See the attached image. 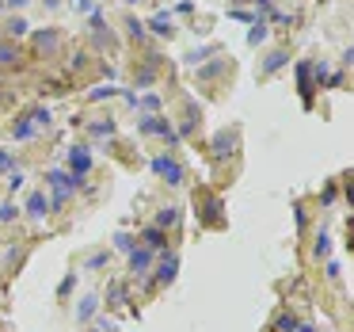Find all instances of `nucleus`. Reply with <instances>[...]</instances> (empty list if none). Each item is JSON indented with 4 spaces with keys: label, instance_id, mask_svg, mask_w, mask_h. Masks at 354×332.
I'll return each mask as SVG.
<instances>
[{
    "label": "nucleus",
    "instance_id": "obj_19",
    "mask_svg": "<svg viewBox=\"0 0 354 332\" xmlns=\"http://www.w3.org/2000/svg\"><path fill=\"white\" fill-rule=\"evenodd\" d=\"M38 46H42V50H53V46H57V31H42V35H38Z\"/></svg>",
    "mask_w": 354,
    "mask_h": 332
},
{
    "label": "nucleus",
    "instance_id": "obj_5",
    "mask_svg": "<svg viewBox=\"0 0 354 332\" xmlns=\"http://www.w3.org/2000/svg\"><path fill=\"white\" fill-rule=\"evenodd\" d=\"M149 263H153V252H149V248H133L130 252V271L133 275H145Z\"/></svg>",
    "mask_w": 354,
    "mask_h": 332
},
{
    "label": "nucleus",
    "instance_id": "obj_32",
    "mask_svg": "<svg viewBox=\"0 0 354 332\" xmlns=\"http://www.w3.org/2000/svg\"><path fill=\"white\" fill-rule=\"evenodd\" d=\"M0 164H4V168L12 164V157H8V153H4V149H0Z\"/></svg>",
    "mask_w": 354,
    "mask_h": 332
},
{
    "label": "nucleus",
    "instance_id": "obj_17",
    "mask_svg": "<svg viewBox=\"0 0 354 332\" xmlns=\"http://www.w3.org/2000/svg\"><path fill=\"white\" fill-rule=\"evenodd\" d=\"M31 134H35V126H31V119H19V123H16V138L23 141V138H31Z\"/></svg>",
    "mask_w": 354,
    "mask_h": 332
},
{
    "label": "nucleus",
    "instance_id": "obj_34",
    "mask_svg": "<svg viewBox=\"0 0 354 332\" xmlns=\"http://www.w3.org/2000/svg\"><path fill=\"white\" fill-rule=\"evenodd\" d=\"M126 4H137V0H126Z\"/></svg>",
    "mask_w": 354,
    "mask_h": 332
},
{
    "label": "nucleus",
    "instance_id": "obj_27",
    "mask_svg": "<svg viewBox=\"0 0 354 332\" xmlns=\"http://www.w3.org/2000/svg\"><path fill=\"white\" fill-rule=\"evenodd\" d=\"M126 27H130V35H133V38H141V35H145V27H141L137 19H130V23H126Z\"/></svg>",
    "mask_w": 354,
    "mask_h": 332
},
{
    "label": "nucleus",
    "instance_id": "obj_4",
    "mask_svg": "<svg viewBox=\"0 0 354 332\" xmlns=\"http://www.w3.org/2000/svg\"><path fill=\"white\" fill-rule=\"evenodd\" d=\"M69 168H73V176H77V180H84L88 168H92V153H88L84 145H77V149L69 153Z\"/></svg>",
    "mask_w": 354,
    "mask_h": 332
},
{
    "label": "nucleus",
    "instance_id": "obj_20",
    "mask_svg": "<svg viewBox=\"0 0 354 332\" xmlns=\"http://www.w3.org/2000/svg\"><path fill=\"white\" fill-rule=\"evenodd\" d=\"M8 35H16V38H19V35H27V19H23V16H16V19L8 23Z\"/></svg>",
    "mask_w": 354,
    "mask_h": 332
},
{
    "label": "nucleus",
    "instance_id": "obj_8",
    "mask_svg": "<svg viewBox=\"0 0 354 332\" xmlns=\"http://www.w3.org/2000/svg\"><path fill=\"white\" fill-rule=\"evenodd\" d=\"M175 271H179V260H175V256H164V263L156 267V283H172Z\"/></svg>",
    "mask_w": 354,
    "mask_h": 332
},
{
    "label": "nucleus",
    "instance_id": "obj_14",
    "mask_svg": "<svg viewBox=\"0 0 354 332\" xmlns=\"http://www.w3.org/2000/svg\"><path fill=\"white\" fill-rule=\"evenodd\" d=\"M312 252H316V260H320V256H328V252H331V237H328V233H320V237H316V245H312Z\"/></svg>",
    "mask_w": 354,
    "mask_h": 332
},
{
    "label": "nucleus",
    "instance_id": "obj_25",
    "mask_svg": "<svg viewBox=\"0 0 354 332\" xmlns=\"http://www.w3.org/2000/svg\"><path fill=\"white\" fill-rule=\"evenodd\" d=\"M23 180H27V176L16 168V172H12V180H8V187H12V191H19V187H23Z\"/></svg>",
    "mask_w": 354,
    "mask_h": 332
},
{
    "label": "nucleus",
    "instance_id": "obj_1",
    "mask_svg": "<svg viewBox=\"0 0 354 332\" xmlns=\"http://www.w3.org/2000/svg\"><path fill=\"white\" fill-rule=\"evenodd\" d=\"M46 184L53 187V206H65L69 195L77 191L84 180H77V176H69V172H50V176H46Z\"/></svg>",
    "mask_w": 354,
    "mask_h": 332
},
{
    "label": "nucleus",
    "instance_id": "obj_12",
    "mask_svg": "<svg viewBox=\"0 0 354 332\" xmlns=\"http://www.w3.org/2000/svg\"><path fill=\"white\" fill-rule=\"evenodd\" d=\"M175 222H179V210H175V206H168V210H160V214H156V229L175 226Z\"/></svg>",
    "mask_w": 354,
    "mask_h": 332
},
{
    "label": "nucleus",
    "instance_id": "obj_30",
    "mask_svg": "<svg viewBox=\"0 0 354 332\" xmlns=\"http://www.w3.org/2000/svg\"><path fill=\"white\" fill-rule=\"evenodd\" d=\"M73 8L77 12H92V0H73Z\"/></svg>",
    "mask_w": 354,
    "mask_h": 332
},
{
    "label": "nucleus",
    "instance_id": "obj_6",
    "mask_svg": "<svg viewBox=\"0 0 354 332\" xmlns=\"http://www.w3.org/2000/svg\"><path fill=\"white\" fill-rule=\"evenodd\" d=\"M46 210H50L46 195L42 191H31V199H27V214H31V218H46Z\"/></svg>",
    "mask_w": 354,
    "mask_h": 332
},
{
    "label": "nucleus",
    "instance_id": "obj_21",
    "mask_svg": "<svg viewBox=\"0 0 354 332\" xmlns=\"http://www.w3.org/2000/svg\"><path fill=\"white\" fill-rule=\"evenodd\" d=\"M31 126H35V130L50 126V111H35V115H31Z\"/></svg>",
    "mask_w": 354,
    "mask_h": 332
},
{
    "label": "nucleus",
    "instance_id": "obj_16",
    "mask_svg": "<svg viewBox=\"0 0 354 332\" xmlns=\"http://www.w3.org/2000/svg\"><path fill=\"white\" fill-rule=\"evenodd\" d=\"M282 65H286V53L278 50V53H270V58H267V65H263V69H267V73H274V69H282Z\"/></svg>",
    "mask_w": 354,
    "mask_h": 332
},
{
    "label": "nucleus",
    "instance_id": "obj_22",
    "mask_svg": "<svg viewBox=\"0 0 354 332\" xmlns=\"http://www.w3.org/2000/svg\"><path fill=\"white\" fill-rule=\"evenodd\" d=\"M114 245H118L122 252H133V237L130 233H118V237H114Z\"/></svg>",
    "mask_w": 354,
    "mask_h": 332
},
{
    "label": "nucleus",
    "instance_id": "obj_33",
    "mask_svg": "<svg viewBox=\"0 0 354 332\" xmlns=\"http://www.w3.org/2000/svg\"><path fill=\"white\" fill-rule=\"evenodd\" d=\"M297 332H316V328H312V324H297Z\"/></svg>",
    "mask_w": 354,
    "mask_h": 332
},
{
    "label": "nucleus",
    "instance_id": "obj_18",
    "mask_svg": "<svg viewBox=\"0 0 354 332\" xmlns=\"http://www.w3.org/2000/svg\"><path fill=\"white\" fill-rule=\"evenodd\" d=\"M92 134H95V138H111V134H114V123H111V119H107V123H95Z\"/></svg>",
    "mask_w": 354,
    "mask_h": 332
},
{
    "label": "nucleus",
    "instance_id": "obj_24",
    "mask_svg": "<svg viewBox=\"0 0 354 332\" xmlns=\"http://www.w3.org/2000/svg\"><path fill=\"white\" fill-rule=\"evenodd\" d=\"M16 214H19V210L12 206V202H4V206H0V222H12V218H16Z\"/></svg>",
    "mask_w": 354,
    "mask_h": 332
},
{
    "label": "nucleus",
    "instance_id": "obj_9",
    "mask_svg": "<svg viewBox=\"0 0 354 332\" xmlns=\"http://www.w3.org/2000/svg\"><path fill=\"white\" fill-rule=\"evenodd\" d=\"M312 65L309 62H301V65H297V84H301V96H305V103H309V96H312Z\"/></svg>",
    "mask_w": 354,
    "mask_h": 332
},
{
    "label": "nucleus",
    "instance_id": "obj_29",
    "mask_svg": "<svg viewBox=\"0 0 354 332\" xmlns=\"http://www.w3.org/2000/svg\"><path fill=\"white\" fill-rule=\"evenodd\" d=\"M278 328H282V332H294L297 321H294V317H282V321H278Z\"/></svg>",
    "mask_w": 354,
    "mask_h": 332
},
{
    "label": "nucleus",
    "instance_id": "obj_10",
    "mask_svg": "<svg viewBox=\"0 0 354 332\" xmlns=\"http://www.w3.org/2000/svg\"><path fill=\"white\" fill-rule=\"evenodd\" d=\"M156 31V35H172V16L168 12H160V16H153V23H149Z\"/></svg>",
    "mask_w": 354,
    "mask_h": 332
},
{
    "label": "nucleus",
    "instance_id": "obj_2",
    "mask_svg": "<svg viewBox=\"0 0 354 332\" xmlns=\"http://www.w3.org/2000/svg\"><path fill=\"white\" fill-rule=\"evenodd\" d=\"M141 134H160V138H168L172 145L179 141V134L172 130V123H168V119H156V115L153 119H141Z\"/></svg>",
    "mask_w": 354,
    "mask_h": 332
},
{
    "label": "nucleus",
    "instance_id": "obj_3",
    "mask_svg": "<svg viewBox=\"0 0 354 332\" xmlns=\"http://www.w3.org/2000/svg\"><path fill=\"white\" fill-rule=\"evenodd\" d=\"M153 172L164 176L168 184H183V168L175 164V160H168V157H156V160H153Z\"/></svg>",
    "mask_w": 354,
    "mask_h": 332
},
{
    "label": "nucleus",
    "instance_id": "obj_15",
    "mask_svg": "<svg viewBox=\"0 0 354 332\" xmlns=\"http://www.w3.org/2000/svg\"><path fill=\"white\" fill-rule=\"evenodd\" d=\"M233 153V134H221L217 138V157H229Z\"/></svg>",
    "mask_w": 354,
    "mask_h": 332
},
{
    "label": "nucleus",
    "instance_id": "obj_31",
    "mask_svg": "<svg viewBox=\"0 0 354 332\" xmlns=\"http://www.w3.org/2000/svg\"><path fill=\"white\" fill-rule=\"evenodd\" d=\"M0 4H8V8H23L27 0H0Z\"/></svg>",
    "mask_w": 354,
    "mask_h": 332
},
{
    "label": "nucleus",
    "instance_id": "obj_13",
    "mask_svg": "<svg viewBox=\"0 0 354 332\" xmlns=\"http://www.w3.org/2000/svg\"><path fill=\"white\" fill-rule=\"evenodd\" d=\"M263 38H267V23H263V19H255V27L248 31V42H251V46H259Z\"/></svg>",
    "mask_w": 354,
    "mask_h": 332
},
{
    "label": "nucleus",
    "instance_id": "obj_7",
    "mask_svg": "<svg viewBox=\"0 0 354 332\" xmlns=\"http://www.w3.org/2000/svg\"><path fill=\"white\" fill-rule=\"evenodd\" d=\"M168 245V237H164V229H156V226H149L145 229V248L149 252H160V248Z\"/></svg>",
    "mask_w": 354,
    "mask_h": 332
},
{
    "label": "nucleus",
    "instance_id": "obj_26",
    "mask_svg": "<svg viewBox=\"0 0 354 332\" xmlns=\"http://www.w3.org/2000/svg\"><path fill=\"white\" fill-rule=\"evenodd\" d=\"M202 58H209V46H206V50H194V53H187V62H190V65H198Z\"/></svg>",
    "mask_w": 354,
    "mask_h": 332
},
{
    "label": "nucleus",
    "instance_id": "obj_11",
    "mask_svg": "<svg viewBox=\"0 0 354 332\" xmlns=\"http://www.w3.org/2000/svg\"><path fill=\"white\" fill-rule=\"evenodd\" d=\"M95 309H99V298H84V302H80V309H77V321H88V317L95 313Z\"/></svg>",
    "mask_w": 354,
    "mask_h": 332
},
{
    "label": "nucleus",
    "instance_id": "obj_28",
    "mask_svg": "<svg viewBox=\"0 0 354 332\" xmlns=\"http://www.w3.org/2000/svg\"><path fill=\"white\" fill-rule=\"evenodd\" d=\"M73 283H77V275H69V279L61 283V287H57V294H61V298H65V294H69V290H73Z\"/></svg>",
    "mask_w": 354,
    "mask_h": 332
},
{
    "label": "nucleus",
    "instance_id": "obj_35",
    "mask_svg": "<svg viewBox=\"0 0 354 332\" xmlns=\"http://www.w3.org/2000/svg\"><path fill=\"white\" fill-rule=\"evenodd\" d=\"M0 8H4V4H0Z\"/></svg>",
    "mask_w": 354,
    "mask_h": 332
},
{
    "label": "nucleus",
    "instance_id": "obj_23",
    "mask_svg": "<svg viewBox=\"0 0 354 332\" xmlns=\"http://www.w3.org/2000/svg\"><path fill=\"white\" fill-rule=\"evenodd\" d=\"M103 263H107V252H95L92 260L84 263V267H88V271H95V267H103Z\"/></svg>",
    "mask_w": 354,
    "mask_h": 332
}]
</instances>
